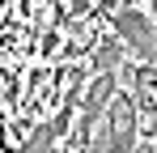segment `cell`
<instances>
[{
  "mask_svg": "<svg viewBox=\"0 0 157 153\" xmlns=\"http://www.w3.org/2000/svg\"><path fill=\"white\" fill-rule=\"evenodd\" d=\"M115 30L128 43V51H136L144 64H157V26L140 9H115Z\"/></svg>",
  "mask_w": 157,
  "mask_h": 153,
  "instance_id": "1",
  "label": "cell"
},
{
  "mask_svg": "<svg viewBox=\"0 0 157 153\" xmlns=\"http://www.w3.org/2000/svg\"><path fill=\"white\" fill-rule=\"evenodd\" d=\"M136 115L140 106L132 94H115L106 106V124H110V153H136Z\"/></svg>",
  "mask_w": 157,
  "mask_h": 153,
  "instance_id": "2",
  "label": "cell"
},
{
  "mask_svg": "<svg viewBox=\"0 0 157 153\" xmlns=\"http://www.w3.org/2000/svg\"><path fill=\"white\" fill-rule=\"evenodd\" d=\"M136 106L140 111H149L157 115V64H144V68H136Z\"/></svg>",
  "mask_w": 157,
  "mask_h": 153,
  "instance_id": "3",
  "label": "cell"
},
{
  "mask_svg": "<svg viewBox=\"0 0 157 153\" xmlns=\"http://www.w3.org/2000/svg\"><path fill=\"white\" fill-rule=\"evenodd\" d=\"M59 136H64V132L55 128V119H51V124H38L34 136L21 145V153H55V140H59Z\"/></svg>",
  "mask_w": 157,
  "mask_h": 153,
  "instance_id": "4",
  "label": "cell"
},
{
  "mask_svg": "<svg viewBox=\"0 0 157 153\" xmlns=\"http://www.w3.org/2000/svg\"><path fill=\"white\" fill-rule=\"evenodd\" d=\"M123 51H128V43H119V38H106L102 47L94 51V76H98V73H115V64L123 60Z\"/></svg>",
  "mask_w": 157,
  "mask_h": 153,
  "instance_id": "5",
  "label": "cell"
},
{
  "mask_svg": "<svg viewBox=\"0 0 157 153\" xmlns=\"http://www.w3.org/2000/svg\"><path fill=\"white\" fill-rule=\"evenodd\" d=\"M77 9H85V0H77Z\"/></svg>",
  "mask_w": 157,
  "mask_h": 153,
  "instance_id": "6",
  "label": "cell"
}]
</instances>
